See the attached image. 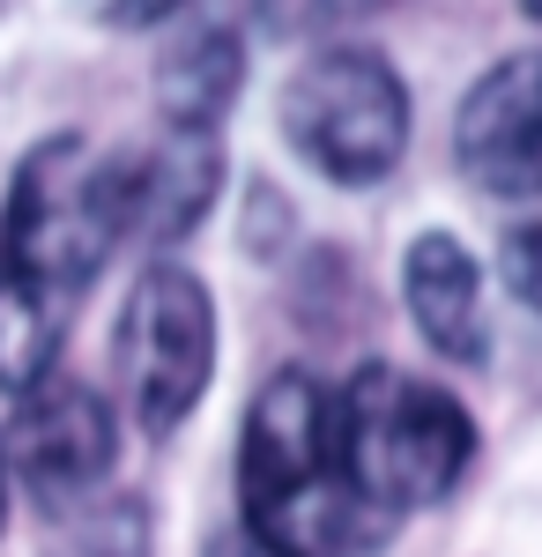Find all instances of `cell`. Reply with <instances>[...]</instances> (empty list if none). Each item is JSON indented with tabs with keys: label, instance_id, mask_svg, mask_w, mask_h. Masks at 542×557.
<instances>
[{
	"label": "cell",
	"instance_id": "6da1fadb",
	"mask_svg": "<svg viewBox=\"0 0 542 557\" xmlns=\"http://www.w3.org/2000/svg\"><path fill=\"white\" fill-rule=\"evenodd\" d=\"M238 528L268 557H379L402 520L349 483L334 446V386L283 364L238 431Z\"/></svg>",
	"mask_w": 542,
	"mask_h": 557
},
{
	"label": "cell",
	"instance_id": "7a4b0ae2",
	"mask_svg": "<svg viewBox=\"0 0 542 557\" xmlns=\"http://www.w3.org/2000/svg\"><path fill=\"white\" fill-rule=\"evenodd\" d=\"M126 223H134V157L97 149L89 134H45L15 164L8 209H0V246L60 305H75L104 275Z\"/></svg>",
	"mask_w": 542,
	"mask_h": 557
},
{
	"label": "cell",
	"instance_id": "3957f363",
	"mask_svg": "<svg viewBox=\"0 0 542 557\" xmlns=\"http://www.w3.org/2000/svg\"><path fill=\"white\" fill-rule=\"evenodd\" d=\"M334 446L349 483L379 513H417L454 491L476 461V417L446 386L417 380L402 364H357L334 386Z\"/></svg>",
	"mask_w": 542,
	"mask_h": 557
},
{
	"label": "cell",
	"instance_id": "277c9868",
	"mask_svg": "<svg viewBox=\"0 0 542 557\" xmlns=\"http://www.w3.org/2000/svg\"><path fill=\"white\" fill-rule=\"evenodd\" d=\"M275 120L328 186H379L409 157V83L372 45H320L283 83Z\"/></svg>",
	"mask_w": 542,
	"mask_h": 557
},
{
	"label": "cell",
	"instance_id": "5b68a950",
	"mask_svg": "<svg viewBox=\"0 0 542 557\" xmlns=\"http://www.w3.org/2000/svg\"><path fill=\"white\" fill-rule=\"evenodd\" d=\"M112 364H120V394L134 424L149 438H171L201 409L215 372V298L209 283L178 260H149L134 275L120 305V335H112Z\"/></svg>",
	"mask_w": 542,
	"mask_h": 557
},
{
	"label": "cell",
	"instance_id": "8992f818",
	"mask_svg": "<svg viewBox=\"0 0 542 557\" xmlns=\"http://www.w3.org/2000/svg\"><path fill=\"white\" fill-rule=\"evenodd\" d=\"M8 469L23 475V491L45 506V520L83 506L97 491H112V461H120V417L89 380L52 372L30 394H15V424L0 438Z\"/></svg>",
	"mask_w": 542,
	"mask_h": 557
},
{
	"label": "cell",
	"instance_id": "52a82bcc",
	"mask_svg": "<svg viewBox=\"0 0 542 557\" xmlns=\"http://www.w3.org/2000/svg\"><path fill=\"white\" fill-rule=\"evenodd\" d=\"M454 164L491 201L542 194V45L483 67L454 112Z\"/></svg>",
	"mask_w": 542,
	"mask_h": 557
},
{
	"label": "cell",
	"instance_id": "ba28073f",
	"mask_svg": "<svg viewBox=\"0 0 542 557\" xmlns=\"http://www.w3.org/2000/svg\"><path fill=\"white\" fill-rule=\"evenodd\" d=\"M402 298L417 335L446 364H483L491 357V320H483V268L454 231H423L402 260Z\"/></svg>",
	"mask_w": 542,
	"mask_h": 557
},
{
	"label": "cell",
	"instance_id": "9c48e42d",
	"mask_svg": "<svg viewBox=\"0 0 542 557\" xmlns=\"http://www.w3.org/2000/svg\"><path fill=\"white\" fill-rule=\"evenodd\" d=\"M126 157H134V223H126V238L157 246V253L194 238L201 215L215 209V194H223V141L164 127V141L126 149Z\"/></svg>",
	"mask_w": 542,
	"mask_h": 557
},
{
	"label": "cell",
	"instance_id": "30bf717a",
	"mask_svg": "<svg viewBox=\"0 0 542 557\" xmlns=\"http://www.w3.org/2000/svg\"><path fill=\"white\" fill-rule=\"evenodd\" d=\"M238 89H246V38L223 30V23H201V30L171 38L164 60H157V112H164V127L215 134L231 120Z\"/></svg>",
	"mask_w": 542,
	"mask_h": 557
},
{
	"label": "cell",
	"instance_id": "8fae6325",
	"mask_svg": "<svg viewBox=\"0 0 542 557\" xmlns=\"http://www.w3.org/2000/svg\"><path fill=\"white\" fill-rule=\"evenodd\" d=\"M60 335H67V305L0 246V386L30 394L38 380H52Z\"/></svg>",
	"mask_w": 542,
	"mask_h": 557
},
{
	"label": "cell",
	"instance_id": "7c38bea8",
	"mask_svg": "<svg viewBox=\"0 0 542 557\" xmlns=\"http://www.w3.org/2000/svg\"><path fill=\"white\" fill-rule=\"evenodd\" d=\"M149 543H157L149 498H134V491H97V498H83V506L45 520L38 557H149Z\"/></svg>",
	"mask_w": 542,
	"mask_h": 557
},
{
	"label": "cell",
	"instance_id": "4fadbf2b",
	"mask_svg": "<svg viewBox=\"0 0 542 557\" xmlns=\"http://www.w3.org/2000/svg\"><path fill=\"white\" fill-rule=\"evenodd\" d=\"M394 0H252V23L268 38H320V30H342V23H365Z\"/></svg>",
	"mask_w": 542,
	"mask_h": 557
},
{
	"label": "cell",
	"instance_id": "5bb4252c",
	"mask_svg": "<svg viewBox=\"0 0 542 557\" xmlns=\"http://www.w3.org/2000/svg\"><path fill=\"white\" fill-rule=\"evenodd\" d=\"M498 283L513 290V298L528 305V312H542V215L535 223H513L498 246Z\"/></svg>",
	"mask_w": 542,
	"mask_h": 557
},
{
	"label": "cell",
	"instance_id": "9a60e30c",
	"mask_svg": "<svg viewBox=\"0 0 542 557\" xmlns=\"http://www.w3.org/2000/svg\"><path fill=\"white\" fill-rule=\"evenodd\" d=\"M201 557H268V550L252 543L246 528H223V535H209V550H201Z\"/></svg>",
	"mask_w": 542,
	"mask_h": 557
},
{
	"label": "cell",
	"instance_id": "2e32d148",
	"mask_svg": "<svg viewBox=\"0 0 542 557\" xmlns=\"http://www.w3.org/2000/svg\"><path fill=\"white\" fill-rule=\"evenodd\" d=\"M0 528H8V454H0Z\"/></svg>",
	"mask_w": 542,
	"mask_h": 557
},
{
	"label": "cell",
	"instance_id": "e0dca14e",
	"mask_svg": "<svg viewBox=\"0 0 542 557\" xmlns=\"http://www.w3.org/2000/svg\"><path fill=\"white\" fill-rule=\"evenodd\" d=\"M528 15H535V23H542V0H528Z\"/></svg>",
	"mask_w": 542,
	"mask_h": 557
}]
</instances>
